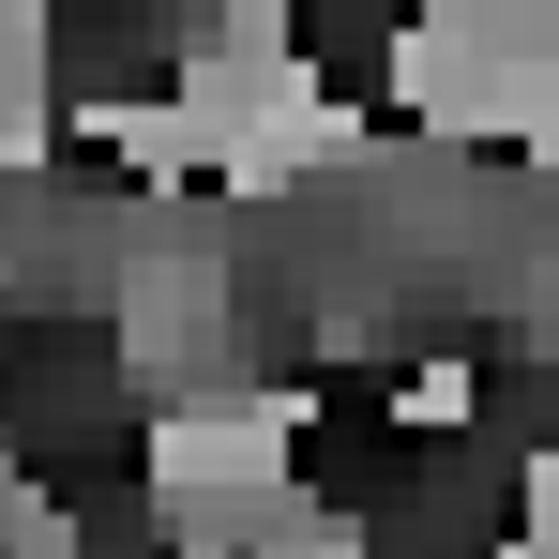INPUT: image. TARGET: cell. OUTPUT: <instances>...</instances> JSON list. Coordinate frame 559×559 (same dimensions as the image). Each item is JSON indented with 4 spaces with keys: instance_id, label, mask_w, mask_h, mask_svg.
I'll list each match as a JSON object with an SVG mask.
<instances>
[{
    "instance_id": "obj_1",
    "label": "cell",
    "mask_w": 559,
    "mask_h": 559,
    "mask_svg": "<svg viewBox=\"0 0 559 559\" xmlns=\"http://www.w3.org/2000/svg\"><path fill=\"white\" fill-rule=\"evenodd\" d=\"M0 152H15V182H46V152H61V0L0 15Z\"/></svg>"
},
{
    "instance_id": "obj_2",
    "label": "cell",
    "mask_w": 559,
    "mask_h": 559,
    "mask_svg": "<svg viewBox=\"0 0 559 559\" xmlns=\"http://www.w3.org/2000/svg\"><path fill=\"white\" fill-rule=\"evenodd\" d=\"M484 424V348H408L393 364V439H468Z\"/></svg>"
},
{
    "instance_id": "obj_3",
    "label": "cell",
    "mask_w": 559,
    "mask_h": 559,
    "mask_svg": "<svg viewBox=\"0 0 559 559\" xmlns=\"http://www.w3.org/2000/svg\"><path fill=\"white\" fill-rule=\"evenodd\" d=\"M0 545H15V559H92V514L61 499L46 454H15V484H0Z\"/></svg>"
}]
</instances>
